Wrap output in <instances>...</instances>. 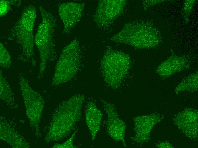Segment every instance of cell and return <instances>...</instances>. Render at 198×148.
Listing matches in <instances>:
<instances>
[{
    "label": "cell",
    "mask_w": 198,
    "mask_h": 148,
    "mask_svg": "<svg viewBox=\"0 0 198 148\" xmlns=\"http://www.w3.org/2000/svg\"><path fill=\"white\" fill-rule=\"evenodd\" d=\"M102 102L107 115V128L108 134L114 141L121 142L126 147L125 123L119 117L113 104L103 100Z\"/></svg>",
    "instance_id": "ba28073f"
},
{
    "label": "cell",
    "mask_w": 198,
    "mask_h": 148,
    "mask_svg": "<svg viewBox=\"0 0 198 148\" xmlns=\"http://www.w3.org/2000/svg\"><path fill=\"white\" fill-rule=\"evenodd\" d=\"M78 130H76L74 132L71 136L67 141L61 144H56L53 147L55 148H75L77 147L73 145V141L75 135Z\"/></svg>",
    "instance_id": "5bb4252c"
},
{
    "label": "cell",
    "mask_w": 198,
    "mask_h": 148,
    "mask_svg": "<svg viewBox=\"0 0 198 148\" xmlns=\"http://www.w3.org/2000/svg\"><path fill=\"white\" fill-rule=\"evenodd\" d=\"M130 64V58L127 55L108 49L101 62V71L104 81L112 88L118 87Z\"/></svg>",
    "instance_id": "7a4b0ae2"
},
{
    "label": "cell",
    "mask_w": 198,
    "mask_h": 148,
    "mask_svg": "<svg viewBox=\"0 0 198 148\" xmlns=\"http://www.w3.org/2000/svg\"><path fill=\"white\" fill-rule=\"evenodd\" d=\"M154 28L145 23H130L114 36V41L125 43L139 48L154 47L158 43Z\"/></svg>",
    "instance_id": "3957f363"
},
{
    "label": "cell",
    "mask_w": 198,
    "mask_h": 148,
    "mask_svg": "<svg viewBox=\"0 0 198 148\" xmlns=\"http://www.w3.org/2000/svg\"><path fill=\"white\" fill-rule=\"evenodd\" d=\"M186 59L175 56H172L162 63L157 71L163 78H166L182 70L186 65Z\"/></svg>",
    "instance_id": "8fae6325"
},
{
    "label": "cell",
    "mask_w": 198,
    "mask_h": 148,
    "mask_svg": "<svg viewBox=\"0 0 198 148\" xmlns=\"http://www.w3.org/2000/svg\"><path fill=\"white\" fill-rule=\"evenodd\" d=\"M125 5L123 1H100L94 17L95 22L101 27L109 25L120 15Z\"/></svg>",
    "instance_id": "52a82bcc"
},
{
    "label": "cell",
    "mask_w": 198,
    "mask_h": 148,
    "mask_svg": "<svg viewBox=\"0 0 198 148\" xmlns=\"http://www.w3.org/2000/svg\"><path fill=\"white\" fill-rule=\"evenodd\" d=\"M0 66L5 68L9 67L11 65V56L3 44L0 42Z\"/></svg>",
    "instance_id": "4fadbf2b"
},
{
    "label": "cell",
    "mask_w": 198,
    "mask_h": 148,
    "mask_svg": "<svg viewBox=\"0 0 198 148\" xmlns=\"http://www.w3.org/2000/svg\"><path fill=\"white\" fill-rule=\"evenodd\" d=\"M42 20L34 37V42L39 52V75H42L54 46L53 35L55 21L52 15L41 6L39 7Z\"/></svg>",
    "instance_id": "5b68a950"
},
{
    "label": "cell",
    "mask_w": 198,
    "mask_h": 148,
    "mask_svg": "<svg viewBox=\"0 0 198 148\" xmlns=\"http://www.w3.org/2000/svg\"><path fill=\"white\" fill-rule=\"evenodd\" d=\"M85 100L84 95L78 94L59 106L53 117L47 135L48 140H59L71 133L80 119Z\"/></svg>",
    "instance_id": "6da1fadb"
},
{
    "label": "cell",
    "mask_w": 198,
    "mask_h": 148,
    "mask_svg": "<svg viewBox=\"0 0 198 148\" xmlns=\"http://www.w3.org/2000/svg\"><path fill=\"white\" fill-rule=\"evenodd\" d=\"M85 115L86 124L91 134L92 140L94 142L100 129L102 114L95 103L91 101L86 106Z\"/></svg>",
    "instance_id": "30bf717a"
},
{
    "label": "cell",
    "mask_w": 198,
    "mask_h": 148,
    "mask_svg": "<svg viewBox=\"0 0 198 148\" xmlns=\"http://www.w3.org/2000/svg\"><path fill=\"white\" fill-rule=\"evenodd\" d=\"M84 4L73 2L61 4L58 12L64 26V31L69 33L79 21L81 17Z\"/></svg>",
    "instance_id": "9c48e42d"
},
{
    "label": "cell",
    "mask_w": 198,
    "mask_h": 148,
    "mask_svg": "<svg viewBox=\"0 0 198 148\" xmlns=\"http://www.w3.org/2000/svg\"><path fill=\"white\" fill-rule=\"evenodd\" d=\"M151 120L149 116L139 117L135 118L136 135L135 140L141 141L146 140L148 137L152 126Z\"/></svg>",
    "instance_id": "7c38bea8"
},
{
    "label": "cell",
    "mask_w": 198,
    "mask_h": 148,
    "mask_svg": "<svg viewBox=\"0 0 198 148\" xmlns=\"http://www.w3.org/2000/svg\"><path fill=\"white\" fill-rule=\"evenodd\" d=\"M12 1L0 0V16L5 15L9 10Z\"/></svg>",
    "instance_id": "9a60e30c"
},
{
    "label": "cell",
    "mask_w": 198,
    "mask_h": 148,
    "mask_svg": "<svg viewBox=\"0 0 198 148\" xmlns=\"http://www.w3.org/2000/svg\"><path fill=\"white\" fill-rule=\"evenodd\" d=\"M78 42L74 40L63 50L56 64L52 83L55 85L72 80L78 71L80 61Z\"/></svg>",
    "instance_id": "277c9868"
},
{
    "label": "cell",
    "mask_w": 198,
    "mask_h": 148,
    "mask_svg": "<svg viewBox=\"0 0 198 148\" xmlns=\"http://www.w3.org/2000/svg\"><path fill=\"white\" fill-rule=\"evenodd\" d=\"M36 16V7L30 5L22 12L18 22L13 28L12 33L22 46L24 54L28 57L34 56V37L33 29Z\"/></svg>",
    "instance_id": "8992f818"
}]
</instances>
